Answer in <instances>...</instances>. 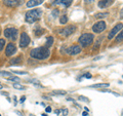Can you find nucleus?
Segmentation results:
<instances>
[{
  "mask_svg": "<svg viewBox=\"0 0 123 116\" xmlns=\"http://www.w3.org/2000/svg\"><path fill=\"white\" fill-rule=\"evenodd\" d=\"M30 56L33 59H36V60H46L50 56V50L45 46L37 47V48H34L31 50Z\"/></svg>",
  "mask_w": 123,
  "mask_h": 116,
  "instance_id": "obj_1",
  "label": "nucleus"
},
{
  "mask_svg": "<svg viewBox=\"0 0 123 116\" xmlns=\"http://www.w3.org/2000/svg\"><path fill=\"white\" fill-rule=\"evenodd\" d=\"M42 16V10L41 9H32V10H29L26 13V16H25V20L26 22L28 23H35L36 21H38Z\"/></svg>",
  "mask_w": 123,
  "mask_h": 116,
  "instance_id": "obj_2",
  "label": "nucleus"
},
{
  "mask_svg": "<svg viewBox=\"0 0 123 116\" xmlns=\"http://www.w3.org/2000/svg\"><path fill=\"white\" fill-rule=\"evenodd\" d=\"M93 38H94V36H93V34H90V33H84L82 34L80 37H79V43H80L81 46L83 47H87L89 46L90 44L92 43L93 41Z\"/></svg>",
  "mask_w": 123,
  "mask_h": 116,
  "instance_id": "obj_3",
  "label": "nucleus"
},
{
  "mask_svg": "<svg viewBox=\"0 0 123 116\" xmlns=\"http://www.w3.org/2000/svg\"><path fill=\"white\" fill-rule=\"evenodd\" d=\"M17 34H19V31L16 28H7L4 30V36L12 41L17 38Z\"/></svg>",
  "mask_w": 123,
  "mask_h": 116,
  "instance_id": "obj_4",
  "label": "nucleus"
},
{
  "mask_svg": "<svg viewBox=\"0 0 123 116\" xmlns=\"http://www.w3.org/2000/svg\"><path fill=\"white\" fill-rule=\"evenodd\" d=\"M30 41H31V39L29 37V35L26 32H23L20 34V47H22V48L27 47L29 45V43H30Z\"/></svg>",
  "mask_w": 123,
  "mask_h": 116,
  "instance_id": "obj_5",
  "label": "nucleus"
},
{
  "mask_svg": "<svg viewBox=\"0 0 123 116\" xmlns=\"http://www.w3.org/2000/svg\"><path fill=\"white\" fill-rule=\"evenodd\" d=\"M122 29H123V24H121V23H119V24H117L116 26H114V28L111 30L110 33L108 34V39H110V40L113 39V38L115 37Z\"/></svg>",
  "mask_w": 123,
  "mask_h": 116,
  "instance_id": "obj_6",
  "label": "nucleus"
},
{
  "mask_svg": "<svg viewBox=\"0 0 123 116\" xmlns=\"http://www.w3.org/2000/svg\"><path fill=\"white\" fill-rule=\"evenodd\" d=\"M106 28H107V24L105 23L104 21H101V22H98L93 25L92 31L94 32V33H102Z\"/></svg>",
  "mask_w": 123,
  "mask_h": 116,
  "instance_id": "obj_7",
  "label": "nucleus"
},
{
  "mask_svg": "<svg viewBox=\"0 0 123 116\" xmlns=\"http://www.w3.org/2000/svg\"><path fill=\"white\" fill-rule=\"evenodd\" d=\"M75 31H76V27L75 26H69V27L64 28L63 30H61L60 31V34L62 35V36H64V37H68L71 34L74 33Z\"/></svg>",
  "mask_w": 123,
  "mask_h": 116,
  "instance_id": "obj_8",
  "label": "nucleus"
},
{
  "mask_svg": "<svg viewBox=\"0 0 123 116\" xmlns=\"http://www.w3.org/2000/svg\"><path fill=\"white\" fill-rule=\"evenodd\" d=\"M16 52V47L13 43H8L6 48H5V55L7 56H11L12 55H14Z\"/></svg>",
  "mask_w": 123,
  "mask_h": 116,
  "instance_id": "obj_9",
  "label": "nucleus"
},
{
  "mask_svg": "<svg viewBox=\"0 0 123 116\" xmlns=\"http://www.w3.org/2000/svg\"><path fill=\"white\" fill-rule=\"evenodd\" d=\"M67 52L71 56H75V55H78V53L81 52V47L78 46V45H72L70 46L68 49H67Z\"/></svg>",
  "mask_w": 123,
  "mask_h": 116,
  "instance_id": "obj_10",
  "label": "nucleus"
},
{
  "mask_svg": "<svg viewBox=\"0 0 123 116\" xmlns=\"http://www.w3.org/2000/svg\"><path fill=\"white\" fill-rule=\"evenodd\" d=\"M114 1L115 0H99L98 5L99 8H107V7L111 6L114 3Z\"/></svg>",
  "mask_w": 123,
  "mask_h": 116,
  "instance_id": "obj_11",
  "label": "nucleus"
},
{
  "mask_svg": "<svg viewBox=\"0 0 123 116\" xmlns=\"http://www.w3.org/2000/svg\"><path fill=\"white\" fill-rule=\"evenodd\" d=\"M73 0H54L53 2H52V4L53 5H63L64 7H69L70 5L72 4Z\"/></svg>",
  "mask_w": 123,
  "mask_h": 116,
  "instance_id": "obj_12",
  "label": "nucleus"
},
{
  "mask_svg": "<svg viewBox=\"0 0 123 116\" xmlns=\"http://www.w3.org/2000/svg\"><path fill=\"white\" fill-rule=\"evenodd\" d=\"M3 3L8 7H16L20 3H22V1H20V0H3Z\"/></svg>",
  "mask_w": 123,
  "mask_h": 116,
  "instance_id": "obj_13",
  "label": "nucleus"
},
{
  "mask_svg": "<svg viewBox=\"0 0 123 116\" xmlns=\"http://www.w3.org/2000/svg\"><path fill=\"white\" fill-rule=\"evenodd\" d=\"M44 0H29L27 2V6L28 7H34V6H37V5H40L43 3Z\"/></svg>",
  "mask_w": 123,
  "mask_h": 116,
  "instance_id": "obj_14",
  "label": "nucleus"
},
{
  "mask_svg": "<svg viewBox=\"0 0 123 116\" xmlns=\"http://www.w3.org/2000/svg\"><path fill=\"white\" fill-rule=\"evenodd\" d=\"M91 88H104V87H109V83H98V84H92L90 85Z\"/></svg>",
  "mask_w": 123,
  "mask_h": 116,
  "instance_id": "obj_15",
  "label": "nucleus"
},
{
  "mask_svg": "<svg viewBox=\"0 0 123 116\" xmlns=\"http://www.w3.org/2000/svg\"><path fill=\"white\" fill-rule=\"evenodd\" d=\"M109 16L108 13H95L94 14V19H98V20H101V19H105Z\"/></svg>",
  "mask_w": 123,
  "mask_h": 116,
  "instance_id": "obj_16",
  "label": "nucleus"
},
{
  "mask_svg": "<svg viewBox=\"0 0 123 116\" xmlns=\"http://www.w3.org/2000/svg\"><path fill=\"white\" fill-rule=\"evenodd\" d=\"M22 56H16V58H14L12 59V60H10V64H12V65H16V64H20V63H22Z\"/></svg>",
  "mask_w": 123,
  "mask_h": 116,
  "instance_id": "obj_17",
  "label": "nucleus"
},
{
  "mask_svg": "<svg viewBox=\"0 0 123 116\" xmlns=\"http://www.w3.org/2000/svg\"><path fill=\"white\" fill-rule=\"evenodd\" d=\"M123 40V29L121 31L117 34V37H116V42H121Z\"/></svg>",
  "mask_w": 123,
  "mask_h": 116,
  "instance_id": "obj_18",
  "label": "nucleus"
},
{
  "mask_svg": "<svg viewBox=\"0 0 123 116\" xmlns=\"http://www.w3.org/2000/svg\"><path fill=\"white\" fill-rule=\"evenodd\" d=\"M52 44H53V37H52V36L47 37V39H46V47L51 46Z\"/></svg>",
  "mask_w": 123,
  "mask_h": 116,
  "instance_id": "obj_19",
  "label": "nucleus"
},
{
  "mask_svg": "<svg viewBox=\"0 0 123 116\" xmlns=\"http://www.w3.org/2000/svg\"><path fill=\"white\" fill-rule=\"evenodd\" d=\"M67 91L65 90H53L52 91V95L53 96H63V95H66Z\"/></svg>",
  "mask_w": 123,
  "mask_h": 116,
  "instance_id": "obj_20",
  "label": "nucleus"
},
{
  "mask_svg": "<svg viewBox=\"0 0 123 116\" xmlns=\"http://www.w3.org/2000/svg\"><path fill=\"white\" fill-rule=\"evenodd\" d=\"M13 87L16 88V90H26V86H24V85H22V84H20V83H13Z\"/></svg>",
  "mask_w": 123,
  "mask_h": 116,
  "instance_id": "obj_21",
  "label": "nucleus"
},
{
  "mask_svg": "<svg viewBox=\"0 0 123 116\" xmlns=\"http://www.w3.org/2000/svg\"><path fill=\"white\" fill-rule=\"evenodd\" d=\"M7 79L9 80V81H13V82H20V79L19 78V77L16 76H10V77H7Z\"/></svg>",
  "mask_w": 123,
  "mask_h": 116,
  "instance_id": "obj_22",
  "label": "nucleus"
},
{
  "mask_svg": "<svg viewBox=\"0 0 123 116\" xmlns=\"http://www.w3.org/2000/svg\"><path fill=\"white\" fill-rule=\"evenodd\" d=\"M67 22H68V17L67 16H63L60 19V23L62 25H65V24H67Z\"/></svg>",
  "mask_w": 123,
  "mask_h": 116,
  "instance_id": "obj_23",
  "label": "nucleus"
},
{
  "mask_svg": "<svg viewBox=\"0 0 123 116\" xmlns=\"http://www.w3.org/2000/svg\"><path fill=\"white\" fill-rule=\"evenodd\" d=\"M58 13H60L58 9H53V10H52L51 14H52V17H53V19H57V17H58Z\"/></svg>",
  "mask_w": 123,
  "mask_h": 116,
  "instance_id": "obj_24",
  "label": "nucleus"
},
{
  "mask_svg": "<svg viewBox=\"0 0 123 116\" xmlns=\"http://www.w3.org/2000/svg\"><path fill=\"white\" fill-rule=\"evenodd\" d=\"M44 30H43V29H38L37 31H35V36H40L41 34H43L44 33Z\"/></svg>",
  "mask_w": 123,
  "mask_h": 116,
  "instance_id": "obj_25",
  "label": "nucleus"
},
{
  "mask_svg": "<svg viewBox=\"0 0 123 116\" xmlns=\"http://www.w3.org/2000/svg\"><path fill=\"white\" fill-rule=\"evenodd\" d=\"M102 38L101 37V38H98V39L96 40V43H95V45L93 46V50H95V49H96V48H98V47L99 46V44H101V41H102Z\"/></svg>",
  "mask_w": 123,
  "mask_h": 116,
  "instance_id": "obj_26",
  "label": "nucleus"
},
{
  "mask_svg": "<svg viewBox=\"0 0 123 116\" xmlns=\"http://www.w3.org/2000/svg\"><path fill=\"white\" fill-rule=\"evenodd\" d=\"M12 73H16V74H20V75H27V72L26 71H16V70H13Z\"/></svg>",
  "mask_w": 123,
  "mask_h": 116,
  "instance_id": "obj_27",
  "label": "nucleus"
},
{
  "mask_svg": "<svg viewBox=\"0 0 123 116\" xmlns=\"http://www.w3.org/2000/svg\"><path fill=\"white\" fill-rule=\"evenodd\" d=\"M4 44H5V40H4V39H0V52L3 49Z\"/></svg>",
  "mask_w": 123,
  "mask_h": 116,
  "instance_id": "obj_28",
  "label": "nucleus"
},
{
  "mask_svg": "<svg viewBox=\"0 0 123 116\" xmlns=\"http://www.w3.org/2000/svg\"><path fill=\"white\" fill-rule=\"evenodd\" d=\"M0 75L1 76H7V75H11V73L6 72V71H0Z\"/></svg>",
  "mask_w": 123,
  "mask_h": 116,
  "instance_id": "obj_29",
  "label": "nucleus"
},
{
  "mask_svg": "<svg viewBox=\"0 0 123 116\" xmlns=\"http://www.w3.org/2000/svg\"><path fill=\"white\" fill-rule=\"evenodd\" d=\"M79 100L83 101V102H87V101H88V98H86V97H84V96H79Z\"/></svg>",
  "mask_w": 123,
  "mask_h": 116,
  "instance_id": "obj_30",
  "label": "nucleus"
},
{
  "mask_svg": "<svg viewBox=\"0 0 123 116\" xmlns=\"http://www.w3.org/2000/svg\"><path fill=\"white\" fill-rule=\"evenodd\" d=\"M62 112H63V116H67V115H68V109H67V108H63V109H62Z\"/></svg>",
  "mask_w": 123,
  "mask_h": 116,
  "instance_id": "obj_31",
  "label": "nucleus"
},
{
  "mask_svg": "<svg viewBox=\"0 0 123 116\" xmlns=\"http://www.w3.org/2000/svg\"><path fill=\"white\" fill-rule=\"evenodd\" d=\"M82 77H83V78H88V79H90L91 78V74L90 73H86V74H83V75H82Z\"/></svg>",
  "mask_w": 123,
  "mask_h": 116,
  "instance_id": "obj_32",
  "label": "nucleus"
},
{
  "mask_svg": "<svg viewBox=\"0 0 123 116\" xmlns=\"http://www.w3.org/2000/svg\"><path fill=\"white\" fill-rule=\"evenodd\" d=\"M25 100H26V97H25V96H23L22 98H20V103H24V102H25Z\"/></svg>",
  "mask_w": 123,
  "mask_h": 116,
  "instance_id": "obj_33",
  "label": "nucleus"
},
{
  "mask_svg": "<svg viewBox=\"0 0 123 116\" xmlns=\"http://www.w3.org/2000/svg\"><path fill=\"white\" fill-rule=\"evenodd\" d=\"M94 0H85V4H89V3H91V2H93Z\"/></svg>",
  "mask_w": 123,
  "mask_h": 116,
  "instance_id": "obj_34",
  "label": "nucleus"
},
{
  "mask_svg": "<svg viewBox=\"0 0 123 116\" xmlns=\"http://www.w3.org/2000/svg\"><path fill=\"white\" fill-rule=\"evenodd\" d=\"M46 112H47V113L51 112V107H46Z\"/></svg>",
  "mask_w": 123,
  "mask_h": 116,
  "instance_id": "obj_35",
  "label": "nucleus"
},
{
  "mask_svg": "<svg viewBox=\"0 0 123 116\" xmlns=\"http://www.w3.org/2000/svg\"><path fill=\"white\" fill-rule=\"evenodd\" d=\"M101 58H102V56H95V58L93 59V61H98V60H99Z\"/></svg>",
  "mask_w": 123,
  "mask_h": 116,
  "instance_id": "obj_36",
  "label": "nucleus"
},
{
  "mask_svg": "<svg viewBox=\"0 0 123 116\" xmlns=\"http://www.w3.org/2000/svg\"><path fill=\"white\" fill-rule=\"evenodd\" d=\"M88 115V112H83L82 113V116H87Z\"/></svg>",
  "mask_w": 123,
  "mask_h": 116,
  "instance_id": "obj_37",
  "label": "nucleus"
},
{
  "mask_svg": "<svg viewBox=\"0 0 123 116\" xmlns=\"http://www.w3.org/2000/svg\"><path fill=\"white\" fill-rule=\"evenodd\" d=\"M120 17H121V19H123V8H122L121 13H120Z\"/></svg>",
  "mask_w": 123,
  "mask_h": 116,
  "instance_id": "obj_38",
  "label": "nucleus"
},
{
  "mask_svg": "<svg viewBox=\"0 0 123 116\" xmlns=\"http://www.w3.org/2000/svg\"><path fill=\"white\" fill-rule=\"evenodd\" d=\"M16 113L17 115H20V116H23V114H22V113H20V112H19V111H16Z\"/></svg>",
  "mask_w": 123,
  "mask_h": 116,
  "instance_id": "obj_39",
  "label": "nucleus"
},
{
  "mask_svg": "<svg viewBox=\"0 0 123 116\" xmlns=\"http://www.w3.org/2000/svg\"><path fill=\"white\" fill-rule=\"evenodd\" d=\"M67 101H69V102H70V101H72V102H73V101H74V100H73L72 98H67Z\"/></svg>",
  "mask_w": 123,
  "mask_h": 116,
  "instance_id": "obj_40",
  "label": "nucleus"
},
{
  "mask_svg": "<svg viewBox=\"0 0 123 116\" xmlns=\"http://www.w3.org/2000/svg\"><path fill=\"white\" fill-rule=\"evenodd\" d=\"M60 112H61V110H55V113H57V114H60Z\"/></svg>",
  "mask_w": 123,
  "mask_h": 116,
  "instance_id": "obj_41",
  "label": "nucleus"
},
{
  "mask_svg": "<svg viewBox=\"0 0 123 116\" xmlns=\"http://www.w3.org/2000/svg\"><path fill=\"white\" fill-rule=\"evenodd\" d=\"M42 116H48V115H47V114H45V113H43Z\"/></svg>",
  "mask_w": 123,
  "mask_h": 116,
  "instance_id": "obj_42",
  "label": "nucleus"
},
{
  "mask_svg": "<svg viewBox=\"0 0 123 116\" xmlns=\"http://www.w3.org/2000/svg\"><path fill=\"white\" fill-rule=\"evenodd\" d=\"M2 87H3V86H2V84H0V90H1Z\"/></svg>",
  "mask_w": 123,
  "mask_h": 116,
  "instance_id": "obj_43",
  "label": "nucleus"
},
{
  "mask_svg": "<svg viewBox=\"0 0 123 116\" xmlns=\"http://www.w3.org/2000/svg\"><path fill=\"white\" fill-rule=\"evenodd\" d=\"M0 33H1V28H0Z\"/></svg>",
  "mask_w": 123,
  "mask_h": 116,
  "instance_id": "obj_44",
  "label": "nucleus"
},
{
  "mask_svg": "<svg viewBox=\"0 0 123 116\" xmlns=\"http://www.w3.org/2000/svg\"><path fill=\"white\" fill-rule=\"evenodd\" d=\"M30 116H34V115H32V114H31V115H30Z\"/></svg>",
  "mask_w": 123,
  "mask_h": 116,
  "instance_id": "obj_45",
  "label": "nucleus"
},
{
  "mask_svg": "<svg viewBox=\"0 0 123 116\" xmlns=\"http://www.w3.org/2000/svg\"><path fill=\"white\" fill-rule=\"evenodd\" d=\"M0 116H1V114H0Z\"/></svg>",
  "mask_w": 123,
  "mask_h": 116,
  "instance_id": "obj_46",
  "label": "nucleus"
}]
</instances>
